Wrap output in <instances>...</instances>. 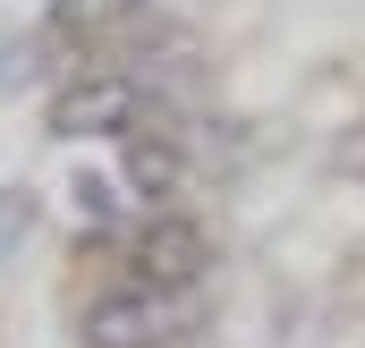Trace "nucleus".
<instances>
[{
    "label": "nucleus",
    "instance_id": "f257e3e1",
    "mask_svg": "<svg viewBox=\"0 0 365 348\" xmlns=\"http://www.w3.org/2000/svg\"><path fill=\"white\" fill-rule=\"evenodd\" d=\"M128 119H136V86L110 68H86L51 93V136H128Z\"/></svg>",
    "mask_w": 365,
    "mask_h": 348
},
{
    "label": "nucleus",
    "instance_id": "f03ea898",
    "mask_svg": "<svg viewBox=\"0 0 365 348\" xmlns=\"http://www.w3.org/2000/svg\"><path fill=\"white\" fill-rule=\"evenodd\" d=\"M162 297L153 289H110L86 306V348H162Z\"/></svg>",
    "mask_w": 365,
    "mask_h": 348
},
{
    "label": "nucleus",
    "instance_id": "7ed1b4c3",
    "mask_svg": "<svg viewBox=\"0 0 365 348\" xmlns=\"http://www.w3.org/2000/svg\"><path fill=\"white\" fill-rule=\"evenodd\" d=\"M204 272V238L187 230L179 213H153L145 230H136V280L145 289H187Z\"/></svg>",
    "mask_w": 365,
    "mask_h": 348
},
{
    "label": "nucleus",
    "instance_id": "20e7f679",
    "mask_svg": "<svg viewBox=\"0 0 365 348\" xmlns=\"http://www.w3.org/2000/svg\"><path fill=\"white\" fill-rule=\"evenodd\" d=\"M128 178L162 204V195H170V178H179V153H170V145H153V136H128Z\"/></svg>",
    "mask_w": 365,
    "mask_h": 348
},
{
    "label": "nucleus",
    "instance_id": "39448f33",
    "mask_svg": "<svg viewBox=\"0 0 365 348\" xmlns=\"http://www.w3.org/2000/svg\"><path fill=\"white\" fill-rule=\"evenodd\" d=\"M68 204H77L86 230H110V221H119V187H110L102 170H77V178H68Z\"/></svg>",
    "mask_w": 365,
    "mask_h": 348
}]
</instances>
